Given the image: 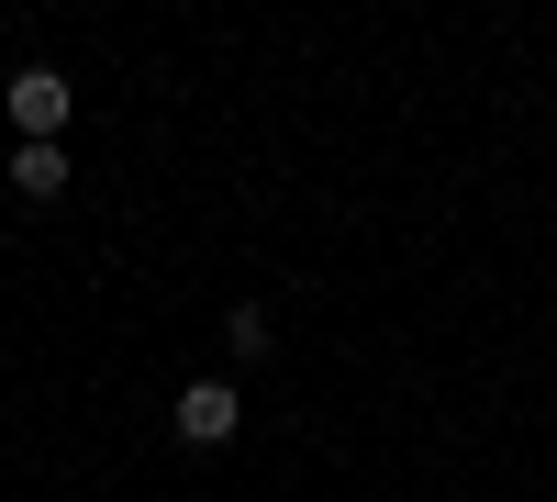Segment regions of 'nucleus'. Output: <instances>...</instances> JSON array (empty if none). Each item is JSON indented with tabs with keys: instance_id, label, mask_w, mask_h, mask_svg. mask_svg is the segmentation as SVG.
I'll list each match as a JSON object with an SVG mask.
<instances>
[{
	"instance_id": "nucleus-1",
	"label": "nucleus",
	"mask_w": 557,
	"mask_h": 502,
	"mask_svg": "<svg viewBox=\"0 0 557 502\" xmlns=\"http://www.w3.org/2000/svg\"><path fill=\"white\" fill-rule=\"evenodd\" d=\"M0 101H12V134H23V146H57L67 112H78V89H67L57 68H12V89H0Z\"/></svg>"
},
{
	"instance_id": "nucleus-2",
	"label": "nucleus",
	"mask_w": 557,
	"mask_h": 502,
	"mask_svg": "<svg viewBox=\"0 0 557 502\" xmlns=\"http://www.w3.org/2000/svg\"><path fill=\"white\" fill-rule=\"evenodd\" d=\"M168 425H178V446H235V425H246V391L235 380H190L168 402Z\"/></svg>"
},
{
	"instance_id": "nucleus-3",
	"label": "nucleus",
	"mask_w": 557,
	"mask_h": 502,
	"mask_svg": "<svg viewBox=\"0 0 557 502\" xmlns=\"http://www.w3.org/2000/svg\"><path fill=\"white\" fill-rule=\"evenodd\" d=\"M67 179H78V168H67V146H12V191H23V201H57Z\"/></svg>"
},
{
	"instance_id": "nucleus-4",
	"label": "nucleus",
	"mask_w": 557,
	"mask_h": 502,
	"mask_svg": "<svg viewBox=\"0 0 557 502\" xmlns=\"http://www.w3.org/2000/svg\"><path fill=\"white\" fill-rule=\"evenodd\" d=\"M223 346H235V357H268V346H278L268 302H235V313H223Z\"/></svg>"
}]
</instances>
